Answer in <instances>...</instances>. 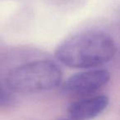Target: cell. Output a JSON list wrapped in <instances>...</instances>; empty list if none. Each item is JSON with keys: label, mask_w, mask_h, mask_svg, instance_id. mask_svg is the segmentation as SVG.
<instances>
[{"label": "cell", "mask_w": 120, "mask_h": 120, "mask_svg": "<svg viewBox=\"0 0 120 120\" xmlns=\"http://www.w3.org/2000/svg\"><path fill=\"white\" fill-rule=\"evenodd\" d=\"M117 52L115 42L102 32H86L71 37L57 48L55 56L72 68H89L109 62Z\"/></svg>", "instance_id": "cell-1"}, {"label": "cell", "mask_w": 120, "mask_h": 120, "mask_svg": "<svg viewBox=\"0 0 120 120\" xmlns=\"http://www.w3.org/2000/svg\"><path fill=\"white\" fill-rule=\"evenodd\" d=\"M62 77V71L55 63L38 60L12 69L7 77V85L13 91L33 93L55 88Z\"/></svg>", "instance_id": "cell-2"}, {"label": "cell", "mask_w": 120, "mask_h": 120, "mask_svg": "<svg viewBox=\"0 0 120 120\" xmlns=\"http://www.w3.org/2000/svg\"><path fill=\"white\" fill-rule=\"evenodd\" d=\"M110 79L107 70H94L79 72L71 76L64 82L63 88L66 92L74 95H82L100 89Z\"/></svg>", "instance_id": "cell-3"}, {"label": "cell", "mask_w": 120, "mask_h": 120, "mask_svg": "<svg viewBox=\"0 0 120 120\" xmlns=\"http://www.w3.org/2000/svg\"><path fill=\"white\" fill-rule=\"evenodd\" d=\"M109 97L97 95L74 102L69 106L68 114L72 120H90L100 115L109 105Z\"/></svg>", "instance_id": "cell-4"}, {"label": "cell", "mask_w": 120, "mask_h": 120, "mask_svg": "<svg viewBox=\"0 0 120 120\" xmlns=\"http://www.w3.org/2000/svg\"><path fill=\"white\" fill-rule=\"evenodd\" d=\"M63 120H72V119H71L70 118V119H63Z\"/></svg>", "instance_id": "cell-5"}]
</instances>
